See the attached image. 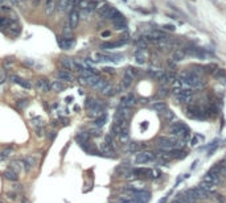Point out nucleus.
I'll use <instances>...</instances> for the list:
<instances>
[{"label":"nucleus","instance_id":"f257e3e1","mask_svg":"<svg viewBox=\"0 0 226 203\" xmlns=\"http://www.w3.org/2000/svg\"><path fill=\"white\" fill-rule=\"evenodd\" d=\"M169 133L175 137L181 139V137H184L189 133V128H188V125H185V124L181 123V121L172 123L171 124V127H169Z\"/></svg>","mask_w":226,"mask_h":203},{"label":"nucleus","instance_id":"f03ea898","mask_svg":"<svg viewBox=\"0 0 226 203\" xmlns=\"http://www.w3.org/2000/svg\"><path fill=\"white\" fill-rule=\"evenodd\" d=\"M127 191H128L130 196H132V198L140 203H148L151 199V193H148L146 190H135V189L127 187Z\"/></svg>","mask_w":226,"mask_h":203},{"label":"nucleus","instance_id":"7ed1b4c3","mask_svg":"<svg viewBox=\"0 0 226 203\" xmlns=\"http://www.w3.org/2000/svg\"><path fill=\"white\" fill-rule=\"evenodd\" d=\"M156 160V154L151 150H143L139 152L135 157V162L136 163H150Z\"/></svg>","mask_w":226,"mask_h":203},{"label":"nucleus","instance_id":"20e7f679","mask_svg":"<svg viewBox=\"0 0 226 203\" xmlns=\"http://www.w3.org/2000/svg\"><path fill=\"white\" fill-rule=\"evenodd\" d=\"M165 38H167V35L161 31H152L144 36V40L147 42H156V44L161 40H165Z\"/></svg>","mask_w":226,"mask_h":203},{"label":"nucleus","instance_id":"39448f33","mask_svg":"<svg viewBox=\"0 0 226 203\" xmlns=\"http://www.w3.org/2000/svg\"><path fill=\"white\" fill-rule=\"evenodd\" d=\"M57 42L60 45V48L64 49V50H69L71 46L74 45V38L70 37V38H66V37H57Z\"/></svg>","mask_w":226,"mask_h":203},{"label":"nucleus","instance_id":"423d86ee","mask_svg":"<svg viewBox=\"0 0 226 203\" xmlns=\"http://www.w3.org/2000/svg\"><path fill=\"white\" fill-rule=\"evenodd\" d=\"M185 57H186V53H185V50L176 49V50H173L172 55H171V61H172L173 64H177V62L184 61V59H185Z\"/></svg>","mask_w":226,"mask_h":203},{"label":"nucleus","instance_id":"0eeeda50","mask_svg":"<svg viewBox=\"0 0 226 203\" xmlns=\"http://www.w3.org/2000/svg\"><path fill=\"white\" fill-rule=\"evenodd\" d=\"M202 181L205 182H209V183H213V185H219L221 183V176H218V174H213V173H206L205 176H204Z\"/></svg>","mask_w":226,"mask_h":203},{"label":"nucleus","instance_id":"6e6552de","mask_svg":"<svg viewBox=\"0 0 226 203\" xmlns=\"http://www.w3.org/2000/svg\"><path fill=\"white\" fill-rule=\"evenodd\" d=\"M137 103V100L135 98V95L134 94H128L127 97H124L122 99V103H120V106H124V107H128V108H132V107H135Z\"/></svg>","mask_w":226,"mask_h":203},{"label":"nucleus","instance_id":"1a4fd4ad","mask_svg":"<svg viewBox=\"0 0 226 203\" xmlns=\"http://www.w3.org/2000/svg\"><path fill=\"white\" fill-rule=\"evenodd\" d=\"M198 187L202 189L206 194H214V193H216V190H217V185H213V183H209V182H205V181H201L200 185H198Z\"/></svg>","mask_w":226,"mask_h":203},{"label":"nucleus","instance_id":"9d476101","mask_svg":"<svg viewBox=\"0 0 226 203\" xmlns=\"http://www.w3.org/2000/svg\"><path fill=\"white\" fill-rule=\"evenodd\" d=\"M127 38H123V40H119L117 42H104L101 45V49H115V48H119V46H123V45L127 44Z\"/></svg>","mask_w":226,"mask_h":203},{"label":"nucleus","instance_id":"9b49d317","mask_svg":"<svg viewBox=\"0 0 226 203\" xmlns=\"http://www.w3.org/2000/svg\"><path fill=\"white\" fill-rule=\"evenodd\" d=\"M78 22H79V15L77 11H71V12L69 13V21H68V24L71 26V29H75L77 25H78Z\"/></svg>","mask_w":226,"mask_h":203},{"label":"nucleus","instance_id":"f8f14e48","mask_svg":"<svg viewBox=\"0 0 226 203\" xmlns=\"http://www.w3.org/2000/svg\"><path fill=\"white\" fill-rule=\"evenodd\" d=\"M175 81H176V74H175V73H171V71L165 73L164 71L161 79L159 81V82H160L161 84H171V83H173Z\"/></svg>","mask_w":226,"mask_h":203},{"label":"nucleus","instance_id":"ddd939ff","mask_svg":"<svg viewBox=\"0 0 226 203\" xmlns=\"http://www.w3.org/2000/svg\"><path fill=\"white\" fill-rule=\"evenodd\" d=\"M186 54H190L192 57H196V58H200V59H204L206 57V54L202 52V49H197V48H189L185 50Z\"/></svg>","mask_w":226,"mask_h":203},{"label":"nucleus","instance_id":"4468645a","mask_svg":"<svg viewBox=\"0 0 226 203\" xmlns=\"http://www.w3.org/2000/svg\"><path fill=\"white\" fill-rule=\"evenodd\" d=\"M11 79H12L16 84H19V86H21L23 88H26V90H31V88H32V84H31V82H29V81L21 79V78L16 77V75H11Z\"/></svg>","mask_w":226,"mask_h":203},{"label":"nucleus","instance_id":"2eb2a0df","mask_svg":"<svg viewBox=\"0 0 226 203\" xmlns=\"http://www.w3.org/2000/svg\"><path fill=\"white\" fill-rule=\"evenodd\" d=\"M111 9H113L111 5H108V4H103V5H101V7H98V8H97V12H98V15H99V16H102V17L107 19V17H108V15H110V12H111Z\"/></svg>","mask_w":226,"mask_h":203},{"label":"nucleus","instance_id":"dca6fc26","mask_svg":"<svg viewBox=\"0 0 226 203\" xmlns=\"http://www.w3.org/2000/svg\"><path fill=\"white\" fill-rule=\"evenodd\" d=\"M146 59H147V52H146V49H137V52L135 53V61L137 62V64L143 65L146 62Z\"/></svg>","mask_w":226,"mask_h":203},{"label":"nucleus","instance_id":"f3484780","mask_svg":"<svg viewBox=\"0 0 226 203\" xmlns=\"http://www.w3.org/2000/svg\"><path fill=\"white\" fill-rule=\"evenodd\" d=\"M3 176H4L5 179H8V181H11V182H17V179H19L17 173L13 172L12 169H7V170L3 173Z\"/></svg>","mask_w":226,"mask_h":203},{"label":"nucleus","instance_id":"a211bd4d","mask_svg":"<svg viewBox=\"0 0 226 203\" xmlns=\"http://www.w3.org/2000/svg\"><path fill=\"white\" fill-rule=\"evenodd\" d=\"M57 78L60 81H65V82H73V75L70 74L69 71L66 70H61L57 73Z\"/></svg>","mask_w":226,"mask_h":203},{"label":"nucleus","instance_id":"6ab92c4d","mask_svg":"<svg viewBox=\"0 0 226 203\" xmlns=\"http://www.w3.org/2000/svg\"><path fill=\"white\" fill-rule=\"evenodd\" d=\"M37 88H38V91L48 92L50 90V83L46 79H40V81H37Z\"/></svg>","mask_w":226,"mask_h":203},{"label":"nucleus","instance_id":"aec40b11","mask_svg":"<svg viewBox=\"0 0 226 203\" xmlns=\"http://www.w3.org/2000/svg\"><path fill=\"white\" fill-rule=\"evenodd\" d=\"M173 42L168 40V38H165V40H161V41H159L157 42V46L160 48L161 50H171V49H173Z\"/></svg>","mask_w":226,"mask_h":203},{"label":"nucleus","instance_id":"412c9836","mask_svg":"<svg viewBox=\"0 0 226 203\" xmlns=\"http://www.w3.org/2000/svg\"><path fill=\"white\" fill-rule=\"evenodd\" d=\"M89 139H90V135L89 132H81L75 136V141L79 143V145L85 144V143H89Z\"/></svg>","mask_w":226,"mask_h":203},{"label":"nucleus","instance_id":"4be33fe9","mask_svg":"<svg viewBox=\"0 0 226 203\" xmlns=\"http://www.w3.org/2000/svg\"><path fill=\"white\" fill-rule=\"evenodd\" d=\"M147 74L150 75V78H152V79L160 81L161 77H163V74H164V71L163 70H152V69H150V70L147 71Z\"/></svg>","mask_w":226,"mask_h":203},{"label":"nucleus","instance_id":"5701e85b","mask_svg":"<svg viewBox=\"0 0 226 203\" xmlns=\"http://www.w3.org/2000/svg\"><path fill=\"white\" fill-rule=\"evenodd\" d=\"M106 121H107V114H102L101 116H98V117H95V120H94V125L97 127V128H102L104 124H106Z\"/></svg>","mask_w":226,"mask_h":203},{"label":"nucleus","instance_id":"b1692460","mask_svg":"<svg viewBox=\"0 0 226 203\" xmlns=\"http://www.w3.org/2000/svg\"><path fill=\"white\" fill-rule=\"evenodd\" d=\"M50 90H53V91H56V92H61L65 90V84L60 81H54L50 83Z\"/></svg>","mask_w":226,"mask_h":203},{"label":"nucleus","instance_id":"393cba45","mask_svg":"<svg viewBox=\"0 0 226 203\" xmlns=\"http://www.w3.org/2000/svg\"><path fill=\"white\" fill-rule=\"evenodd\" d=\"M113 24L115 26V29H118V31H122V29H126V28H127V21H126L124 17L113 21Z\"/></svg>","mask_w":226,"mask_h":203},{"label":"nucleus","instance_id":"a878e982","mask_svg":"<svg viewBox=\"0 0 226 203\" xmlns=\"http://www.w3.org/2000/svg\"><path fill=\"white\" fill-rule=\"evenodd\" d=\"M21 33V26L20 25H17V24H11L9 25V35L11 36H13V37H16V36H19Z\"/></svg>","mask_w":226,"mask_h":203},{"label":"nucleus","instance_id":"bb28decb","mask_svg":"<svg viewBox=\"0 0 226 203\" xmlns=\"http://www.w3.org/2000/svg\"><path fill=\"white\" fill-rule=\"evenodd\" d=\"M152 110L153 111H156V112H163L167 110V104L164 103V102H156V103H153L152 104Z\"/></svg>","mask_w":226,"mask_h":203},{"label":"nucleus","instance_id":"cd10ccee","mask_svg":"<svg viewBox=\"0 0 226 203\" xmlns=\"http://www.w3.org/2000/svg\"><path fill=\"white\" fill-rule=\"evenodd\" d=\"M61 64H62V66L66 69V71H70L71 69H74V62L71 61L70 58H68V57L62 58V59H61Z\"/></svg>","mask_w":226,"mask_h":203},{"label":"nucleus","instance_id":"c85d7f7f","mask_svg":"<svg viewBox=\"0 0 226 203\" xmlns=\"http://www.w3.org/2000/svg\"><path fill=\"white\" fill-rule=\"evenodd\" d=\"M142 148H144V145H142L139 143H130L128 148H127V152H130V153H135V152H139Z\"/></svg>","mask_w":226,"mask_h":203},{"label":"nucleus","instance_id":"c756f323","mask_svg":"<svg viewBox=\"0 0 226 203\" xmlns=\"http://www.w3.org/2000/svg\"><path fill=\"white\" fill-rule=\"evenodd\" d=\"M175 199H177V201H180V202H183V203H193L195 201L193 199H190L188 195H186V193L184 191V193H180V194H177L176 195V198Z\"/></svg>","mask_w":226,"mask_h":203},{"label":"nucleus","instance_id":"7c9ffc66","mask_svg":"<svg viewBox=\"0 0 226 203\" xmlns=\"http://www.w3.org/2000/svg\"><path fill=\"white\" fill-rule=\"evenodd\" d=\"M119 140H120V143H122V144H127L128 143V140H130L128 128L122 129V132H120V135H119Z\"/></svg>","mask_w":226,"mask_h":203},{"label":"nucleus","instance_id":"2f4dec72","mask_svg":"<svg viewBox=\"0 0 226 203\" xmlns=\"http://www.w3.org/2000/svg\"><path fill=\"white\" fill-rule=\"evenodd\" d=\"M163 115H164V120L165 121H168V123H171V121H173L175 119H176V115H175V112H172L171 110H165L164 112H163Z\"/></svg>","mask_w":226,"mask_h":203},{"label":"nucleus","instance_id":"473e14b6","mask_svg":"<svg viewBox=\"0 0 226 203\" xmlns=\"http://www.w3.org/2000/svg\"><path fill=\"white\" fill-rule=\"evenodd\" d=\"M31 124H32L33 127L38 128V127H44V124H45V121H44L42 117H40V116H35V117H32Z\"/></svg>","mask_w":226,"mask_h":203},{"label":"nucleus","instance_id":"72a5a7b5","mask_svg":"<svg viewBox=\"0 0 226 203\" xmlns=\"http://www.w3.org/2000/svg\"><path fill=\"white\" fill-rule=\"evenodd\" d=\"M101 152H102L103 154H107V156H113V154H114L113 146L108 145V144H103V145L101 146Z\"/></svg>","mask_w":226,"mask_h":203},{"label":"nucleus","instance_id":"f704fd0d","mask_svg":"<svg viewBox=\"0 0 226 203\" xmlns=\"http://www.w3.org/2000/svg\"><path fill=\"white\" fill-rule=\"evenodd\" d=\"M217 146H218V140H214V141H212L210 144H209L206 146V149H208V154L209 156H212L214 153V150L217 149Z\"/></svg>","mask_w":226,"mask_h":203},{"label":"nucleus","instance_id":"c9c22d12","mask_svg":"<svg viewBox=\"0 0 226 203\" xmlns=\"http://www.w3.org/2000/svg\"><path fill=\"white\" fill-rule=\"evenodd\" d=\"M73 31L74 29H71V26L69 24H66L64 26V29H62V33H64V37L66 38H70V37H73Z\"/></svg>","mask_w":226,"mask_h":203},{"label":"nucleus","instance_id":"e433bc0d","mask_svg":"<svg viewBox=\"0 0 226 203\" xmlns=\"http://www.w3.org/2000/svg\"><path fill=\"white\" fill-rule=\"evenodd\" d=\"M95 99L94 98H91V97H87L86 98V100H85V108H87V110H90V108H93V107L95 106Z\"/></svg>","mask_w":226,"mask_h":203},{"label":"nucleus","instance_id":"4c0bfd02","mask_svg":"<svg viewBox=\"0 0 226 203\" xmlns=\"http://www.w3.org/2000/svg\"><path fill=\"white\" fill-rule=\"evenodd\" d=\"M68 3H69V0H58L57 7H58V11H60V12H65V11H66V7H68Z\"/></svg>","mask_w":226,"mask_h":203},{"label":"nucleus","instance_id":"58836bf2","mask_svg":"<svg viewBox=\"0 0 226 203\" xmlns=\"http://www.w3.org/2000/svg\"><path fill=\"white\" fill-rule=\"evenodd\" d=\"M201 140H204V137L201 136V135H197L196 133V136H193V137H192V140H190V145L192 146H197L198 144H200Z\"/></svg>","mask_w":226,"mask_h":203},{"label":"nucleus","instance_id":"ea45409f","mask_svg":"<svg viewBox=\"0 0 226 203\" xmlns=\"http://www.w3.org/2000/svg\"><path fill=\"white\" fill-rule=\"evenodd\" d=\"M28 104H29V102L26 99H19L17 102H16V106H17V108H20V110H24Z\"/></svg>","mask_w":226,"mask_h":203},{"label":"nucleus","instance_id":"a19ab883","mask_svg":"<svg viewBox=\"0 0 226 203\" xmlns=\"http://www.w3.org/2000/svg\"><path fill=\"white\" fill-rule=\"evenodd\" d=\"M93 12L89 9H81V12L78 13L79 15V19H89V16L91 15Z\"/></svg>","mask_w":226,"mask_h":203},{"label":"nucleus","instance_id":"79ce46f5","mask_svg":"<svg viewBox=\"0 0 226 203\" xmlns=\"http://www.w3.org/2000/svg\"><path fill=\"white\" fill-rule=\"evenodd\" d=\"M161 177V172L159 170V169H152V172H151V179H157V178H160Z\"/></svg>","mask_w":226,"mask_h":203},{"label":"nucleus","instance_id":"37998d69","mask_svg":"<svg viewBox=\"0 0 226 203\" xmlns=\"http://www.w3.org/2000/svg\"><path fill=\"white\" fill-rule=\"evenodd\" d=\"M89 3H90V0H79V3L77 7H79L81 9H87V7H89Z\"/></svg>","mask_w":226,"mask_h":203},{"label":"nucleus","instance_id":"c03bdc74","mask_svg":"<svg viewBox=\"0 0 226 203\" xmlns=\"http://www.w3.org/2000/svg\"><path fill=\"white\" fill-rule=\"evenodd\" d=\"M218 166H219V172H221V176H226V161L218 162Z\"/></svg>","mask_w":226,"mask_h":203},{"label":"nucleus","instance_id":"a18cd8bd","mask_svg":"<svg viewBox=\"0 0 226 203\" xmlns=\"http://www.w3.org/2000/svg\"><path fill=\"white\" fill-rule=\"evenodd\" d=\"M46 135V132H45V129H44V127H38V128H36V136L37 137H44Z\"/></svg>","mask_w":226,"mask_h":203},{"label":"nucleus","instance_id":"49530a36","mask_svg":"<svg viewBox=\"0 0 226 203\" xmlns=\"http://www.w3.org/2000/svg\"><path fill=\"white\" fill-rule=\"evenodd\" d=\"M13 65V59L12 58H7L4 62H3V66H4V69H9L11 66Z\"/></svg>","mask_w":226,"mask_h":203},{"label":"nucleus","instance_id":"de8ad7c7","mask_svg":"<svg viewBox=\"0 0 226 203\" xmlns=\"http://www.w3.org/2000/svg\"><path fill=\"white\" fill-rule=\"evenodd\" d=\"M78 82L81 83V84H89V78H85V77H79L78 78Z\"/></svg>","mask_w":226,"mask_h":203},{"label":"nucleus","instance_id":"09e8293b","mask_svg":"<svg viewBox=\"0 0 226 203\" xmlns=\"http://www.w3.org/2000/svg\"><path fill=\"white\" fill-rule=\"evenodd\" d=\"M167 94H168V91H167V88L165 87H161L160 90H159V97H167Z\"/></svg>","mask_w":226,"mask_h":203},{"label":"nucleus","instance_id":"8fccbe9b","mask_svg":"<svg viewBox=\"0 0 226 203\" xmlns=\"http://www.w3.org/2000/svg\"><path fill=\"white\" fill-rule=\"evenodd\" d=\"M57 137V132L56 131H52V132H49V140H50V141H53L54 139Z\"/></svg>","mask_w":226,"mask_h":203},{"label":"nucleus","instance_id":"3c124183","mask_svg":"<svg viewBox=\"0 0 226 203\" xmlns=\"http://www.w3.org/2000/svg\"><path fill=\"white\" fill-rule=\"evenodd\" d=\"M5 71L4 70H0V83H3L4 81H5Z\"/></svg>","mask_w":226,"mask_h":203},{"label":"nucleus","instance_id":"603ef678","mask_svg":"<svg viewBox=\"0 0 226 203\" xmlns=\"http://www.w3.org/2000/svg\"><path fill=\"white\" fill-rule=\"evenodd\" d=\"M5 195H7V198H8V199H12V201H15V199H16V193H7Z\"/></svg>","mask_w":226,"mask_h":203},{"label":"nucleus","instance_id":"864d4df0","mask_svg":"<svg viewBox=\"0 0 226 203\" xmlns=\"http://www.w3.org/2000/svg\"><path fill=\"white\" fill-rule=\"evenodd\" d=\"M0 11H3V12H11V8L7 7V5H0Z\"/></svg>","mask_w":226,"mask_h":203},{"label":"nucleus","instance_id":"5fc2aeb1","mask_svg":"<svg viewBox=\"0 0 226 203\" xmlns=\"http://www.w3.org/2000/svg\"><path fill=\"white\" fill-rule=\"evenodd\" d=\"M103 71H104V73H108V74H113V73H114V69H113V67H104Z\"/></svg>","mask_w":226,"mask_h":203},{"label":"nucleus","instance_id":"6e6d98bb","mask_svg":"<svg viewBox=\"0 0 226 203\" xmlns=\"http://www.w3.org/2000/svg\"><path fill=\"white\" fill-rule=\"evenodd\" d=\"M164 31H175V26L173 25H164Z\"/></svg>","mask_w":226,"mask_h":203},{"label":"nucleus","instance_id":"4d7b16f0","mask_svg":"<svg viewBox=\"0 0 226 203\" xmlns=\"http://www.w3.org/2000/svg\"><path fill=\"white\" fill-rule=\"evenodd\" d=\"M147 127H148V123L147 121H144V124H142V129L144 131V129H147Z\"/></svg>","mask_w":226,"mask_h":203},{"label":"nucleus","instance_id":"13d9d810","mask_svg":"<svg viewBox=\"0 0 226 203\" xmlns=\"http://www.w3.org/2000/svg\"><path fill=\"white\" fill-rule=\"evenodd\" d=\"M110 36V32H103L102 33V37H108Z\"/></svg>","mask_w":226,"mask_h":203},{"label":"nucleus","instance_id":"bf43d9fd","mask_svg":"<svg viewBox=\"0 0 226 203\" xmlns=\"http://www.w3.org/2000/svg\"><path fill=\"white\" fill-rule=\"evenodd\" d=\"M216 199H218V201H219V203H224V199L221 198V195H217V196H216Z\"/></svg>","mask_w":226,"mask_h":203},{"label":"nucleus","instance_id":"052dcab7","mask_svg":"<svg viewBox=\"0 0 226 203\" xmlns=\"http://www.w3.org/2000/svg\"><path fill=\"white\" fill-rule=\"evenodd\" d=\"M21 203H31V202H29V199H26V198H23V199H21Z\"/></svg>","mask_w":226,"mask_h":203},{"label":"nucleus","instance_id":"680f3d73","mask_svg":"<svg viewBox=\"0 0 226 203\" xmlns=\"http://www.w3.org/2000/svg\"><path fill=\"white\" fill-rule=\"evenodd\" d=\"M4 160H5V157H4L2 153H0V161H4Z\"/></svg>","mask_w":226,"mask_h":203},{"label":"nucleus","instance_id":"e2e57ef3","mask_svg":"<svg viewBox=\"0 0 226 203\" xmlns=\"http://www.w3.org/2000/svg\"><path fill=\"white\" fill-rule=\"evenodd\" d=\"M171 203H183V202H180V201H177V199H173V201L171 202Z\"/></svg>","mask_w":226,"mask_h":203},{"label":"nucleus","instance_id":"0e129e2a","mask_svg":"<svg viewBox=\"0 0 226 203\" xmlns=\"http://www.w3.org/2000/svg\"><path fill=\"white\" fill-rule=\"evenodd\" d=\"M0 203H3V202H0Z\"/></svg>","mask_w":226,"mask_h":203}]
</instances>
